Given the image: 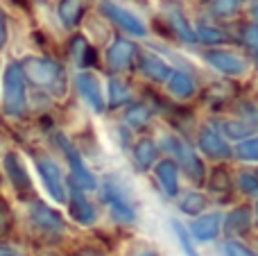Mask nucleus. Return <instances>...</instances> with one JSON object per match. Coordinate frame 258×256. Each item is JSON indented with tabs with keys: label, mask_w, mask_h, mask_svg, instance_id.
Masks as SVG:
<instances>
[{
	"label": "nucleus",
	"mask_w": 258,
	"mask_h": 256,
	"mask_svg": "<svg viewBox=\"0 0 258 256\" xmlns=\"http://www.w3.org/2000/svg\"><path fill=\"white\" fill-rule=\"evenodd\" d=\"M75 256H102V254H98V252H80V254H75Z\"/></svg>",
	"instance_id": "39"
},
{
	"label": "nucleus",
	"mask_w": 258,
	"mask_h": 256,
	"mask_svg": "<svg viewBox=\"0 0 258 256\" xmlns=\"http://www.w3.org/2000/svg\"><path fill=\"white\" fill-rule=\"evenodd\" d=\"M154 157H156V145L154 141L150 139H141L136 145H134V161L141 170H147V168L154 163Z\"/></svg>",
	"instance_id": "23"
},
{
	"label": "nucleus",
	"mask_w": 258,
	"mask_h": 256,
	"mask_svg": "<svg viewBox=\"0 0 258 256\" xmlns=\"http://www.w3.org/2000/svg\"><path fill=\"white\" fill-rule=\"evenodd\" d=\"M132 100V91L122 80H111L109 82V104L111 107H120Z\"/></svg>",
	"instance_id": "24"
},
{
	"label": "nucleus",
	"mask_w": 258,
	"mask_h": 256,
	"mask_svg": "<svg viewBox=\"0 0 258 256\" xmlns=\"http://www.w3.org/2000/svg\"><path fill=\"white\" fill-rule=\"evenodd\" d=\"M200 148L204 154H209L211 159H227L231 154L227 141L213 130V127H204L200 132Z\"/></svg>",
	"instance_id": "14"
},
{
	"label": "nucleus",
	"mask_w": 258,
	"mask_h": 256,
	"mask_svg": "<svg viewBox=\"0 0 258 256\" xmlns=\"http://www.w3.org/2000/svg\"><path fill=\"white\" fill-rule=\"evenodd\" d=\"M36 170H39L41 179H43L48 193L52 195L54 202H66L68 200V190H66V181H63V175L59 170V166L52 161L50 157H34Z\"/></svg>",
	"instance_id": "4"
},
{
	"label": "nucleus",
	"mask_w": 258,
	"mask_h": 256,
	"mask_svg": "<svg viewBox=\"0 0 258 256\" xmlns=\"http://www.w3.org/2000/svg\"><path fill=\"white\" fill-rule=\"evenodd\" d=\"M68 204H71V216L75 218L80 225H93L95 222V209L93 204L86 200L84 190L71 179V188H68Z\"/></svg>",
	"instance_id": "11"
},
{
	"label": "nucleus",
	"mask_w": 258,
	"mask_h": 256,
	"mask_svg": "<svg viewBox=\"0 0 258 256\" xmlns=\"http://www.w3.org/2000/svg\"><path fill=\"white\" fill-rule=\"evenodd\" d=\"M100 9H102L104 16H109L116 25H120L122 30L132 32V34H136V36H145L147 34V27L143 25L141 18H138L136 14H132L129 9L116 5L113 0H100Z\"/></svg>",
	"instance_id": "6"
},
{
	"label": "nucleus",
	"mask_w": 258,
	"mask_h": 256,
	"mask_svg": "<svg viewBox=\"0 0 258 256\" xmlns=\"http://www.w3.org/2000/svg\"><path fill=\"white\" fill-rule=\"evenodd\" d=\"M0 256H18V254H16V249H14V247H9V245L0 243Z\"/></svg>",
	"instance_id": "38"
},
{
	"label": "nucleus",
	"mask_w": 258,
	"mask_h": 256,
	"mask_svg": "<svg viewBox=\"0 0 258 256\" xmlns=\"http://www.w3.org/2000/svg\"><path fill=\"white\" fill-rule=\"evenodd\" d=\"M3 168H5V175H7L9 184L14 186V190H16L21 198L32 195V179H30V175H27L25 166H23L21 157H18L16 152L5 154L3 157Z\"/></svg>",
	"instance_id": "7"
},
{
	"label": "nucleus",
	"mask_w": 258,
	"mask_h": 256,
	"mask_svg": "<svg viewBox=\"0 0 258 256\" xmlns=\"http://www.w3.org/2000/svg\"><path fill=\"white\" fill-rule=\"evenodd\" d=\"M3 104L9 116H23L27 107L25 98V75L21 63H9L3 80Z\"/></svg>",
	"instance_id": "2"
},
{
	"label": "nucleus",
	"mask_w": 258,
	"mask_h": 256,
	"mask_svg": "<svg viewBox=\"0 0 258 256\" xmlns=\"http://www.w3.org/2000/svg\"><path fill=\"white\" fill-rule=\"evenodd\" d=\"M154 170H156V177H159V181H161V186H163L165 193H168L170 198L177 195V188H179V184H177V163L170 161V159H165V161H161Z\"/></svg>",
	"instance_id": "21"
},
{
	"label": "nucleus",
	"mask_w": 258,
	"mask_h": 256,
	"mask_svg": "<svg viewBox=\"0 0 258 256\" xmlns=\"http://www.w3.org/2000/svg\"><path fill=\"white\" fill-rule=\"evenodd\" d=\"M102 198H104V202L111 207V213H113V218H116V220L134 222L136 213H134V207L129 204V200L125 198V193L120 190V186H116L113 181H104Z\"/></svg>",
	"instance_id": "9"
},
{
	"label": "nucleus",
	"mask_w": 258,
	"mask_h": 256,
	"mask_svg": "<svg viewBox=\"0 0 258 256\" xmlns=\"http://www.w3.org/2000/svg\"><path fill=\"white\" fill-rule=\"evenodd\" d=\"M21 68H23V75H25L32 84L41 86V89H48L57 95H61L63 89H66L61 66L50 61V59H25V61L21 63Z\"/></svg>",
	"instance_id": "1"
},
{
	"label": "nucleus",
	"mask_w": 258,
	"mask_h": 256,
	"mask_svg": "<svg viewBox=\"0 0 258 256\" xmlns=\"http://www.w3.org/2000/svg\"><path fill=\"white\" fill-rule=\"evenodd\" d=\"M77 89H80L82 98L95 109V111H104V95H102V86H100V80L93 75V73H80L75 77Z\"/></svg>",
	"instance_id": "12"
},
{
	"label": "nucleus",
	"mask_w": 258,
	"mask_h": 256,
	"mask_svg": "<svg viewBox=\"0 0 258 256\" xmlns=\"http://www.w3.org/2000/svg\"><path fill=\"white\" fill-rule=\"evenodd\" d=\"M5 41H7V23H5V16L0 12V50H3Z\"/></svg>",
	"instance_id": "37"
},
{
	"label": "nucleus",
	"mask_w": 258,
	"mask_h": 256,
	"mask_svg": "<svg viewBox=\"0 0 258 256\" xmlns=\"http://www.w3.org/2000/svg\"><path fill=\"white\" fill-rule=\"evenodd\" d=\"M249 225H251V211L247 207H238L224 220V231L229 236H238V234H245L249 229Z\"/></svg>",
	"instance_id": "20"
},
{
	"label": "nucleus",
	"mask_w": 258,
	"mask_h": 256,
	"mask_svg": "<svg viewBox=\"0 0 258 256\" xmlns=\"http://www.w3.org/2000/svg\"><path fill=\"white\" fill-rule=\"evenodd\" d=\"M240 0H211L209 3V12L218 18H229L238 12Z\"/></svg>",
	"instance_id": "25"
},
{
	"label": "nucleus",
	"mask_w": 258,
	"mask_h": 256,
	"mask_svg": "<svg viewBox=\"0 0 258 256\" xmlns=\"http://www.w3.org/2000/svg\"><path fill=\"white\" fill-rule=\"evenodd\" d=\"M236 154L240 159H245V161H258V136L249 141H242L236 148Z\"/></svg>",
	"instance_id": "29"
},
{
	"label": "nucleus",
	"mask_w": 258,
	"mask_h": 256,
	"mask_svg": "<svg viewBox=\"0 0 258 256\" xmlns=\"http://www.w3.org/2000/svg\"><path fill=\"white\" fill-rule=\"evenodd\" d=\"M251 14H254V16H256V18H258V3H256V5H254V9H251Z\"/></svg>",
	"instance_id": "40"
},
{
	"label": "nucleus",
	"mask_w": 258,
	"mask_h": 256,
	"mask_svg": "<svg viewBox=\"0 0 258 256\" xmlns=\"http://www.w3.org/2000/svg\"><path fill=\"white\" fill-rule=\"evenodd\" d=\"M204 207H206V198L202 193L186 195V198H183V202H181V211L188 213V216H197V213H200Z\"/></svg>",
	"instance_id": "27"
},
{
	"label": "nucleus",
	"mask_w": 258,
	"mask_h": 256,
	"mask_svg": "<svg viewBox=\"0 0 258 256\" xmlns=\"http://www.w3.org/2000/svg\"><path fill=\"white\" fill-rule=\"evenodd\" d=\"M224 252H227V256H256L249 247H245V245L238 243V240H227Z\"/></svg>",
	"instance_id": "35"
},
{
	"label": "nucleus",
	"mask_w": 258,
	"mask_h": 256,
	"mask_svg": "<svg viewBox=\"0 0 258 256\" xmlns=\"http://www.w3.org/2000/svg\"><path fill=\"white\" fill-rule=\"evenodd\" d=\"M209 186L213 190H229V175L224 168H215L213 175H211V181Z\"/></svg>",
	"instance_id": "34"
},
{
	"label": "nucleus",
	"mask_w": 258,
	"mask_h": 256,
	"mask_svg": "<svg viewBox=\"0 0 258 256\" xmlns=\"http://www.w3.org/2000/svg\"><path fill=\"white\" fill-rule=\"evenodd\" d=\"M204 57L211 66L218 68L224 75H242L247 71V59L231 50H209Z\"/></svg>",
	"instance_id": "10"
},
{
	"label": "nucleus",
	"mask_w": 258,
	"mask_h": 256,
	"mask_svg": "<svg viewBox=\"0 0 258 256\" xmlns=\"http://www.w3.org/2000/svg\"><path fill=\"white\" fill-rule=\"evenodd\" d=\"M30 220L41 234L45 236H54V234H61L63 231V220L57 211H52L50 207H45L43 202L34 200L30 204Z\"/></svg>",
	"instance_id": "8"
},
{
	"label": "nucleus",
	"mask_w": 258,
	"mask_h": 256,
	"mask_svg": "<svg viewBox=\"0 0 258 256\" xmlns=\"http://www.w3.org/2000/svg\"><path fill=\"white\" fill-rule=\"evenodd\" d=\"M222 130L227 132V136H231V139H242V136L251 134V132H254V127L247 125L245 120H242V122L229 120V122H222Z\"/></svg>",
	"instance_id": "31"
},
{
	"label": "nucleus",
	"mask_w": 258,
	"mask_h": 256,
	"mask_svg": "<svg viewBox=\"0 0 258 256\" xmlns=\"http://www.w3.org/2000/svg\"><path fill=\"white\" fill-rule=\"evenodd\" d=\"M256 218H258V204H256Z\"/></svg>",
	"instance_id": "42"
},
{
	"label": "nucleus",
	"mask_w": 258,
	"mask_h": 256,
	"mask_svg": "<svg viewBox=\"0 0 258 256\" xmlns=\"http://www.w3.org/2000/svg\"><path fill=\"white\" fill-rule=\"evenodd\" d=\"M168 91L172 98H179V100H186L195 93V80H192L188 73H181V71H172L168 77Z\"/></svg>",
	"instance_id": "17"
},
{
	"label": "nucleus",
	"mask_w": 258,
	"mask_h": 256,
	"mask_svg": "<svg viewBox=\"0 0 258 256\" xmlns=\"http://www.w3.org/2000/svg\"><path fill=\"white\" fill-rule=\"evenodd\" d=\"M220 231V213H209V216L197 218L190 225V231L197 240H213Z\"/></svg>",
	"instance_id": "16"
},
{
	"label": "nucleus",
	"mask_w": 258,
	"mask_h": 256,
	"mask_svg": "<svg viewBox=\"0 0 258 256\" xmlns=\"http://www.w3.org/2000/svg\"><path fill=\"white\" fill-rule=\"evenodd\" d=\"M141 256H156V254H152V252H147V254H141Z\"/></svg>",
	"instance_id": "41"
},
{
	"label": "nucleus",
	"mask_w": 258,
	"mask_h": 256,
	"mask_svg": "<svg viewBox=\"0 0 258 256\" xmlns=\"http://www.w3.org/2000/svg\"><path fill=\"white\" fill-rule=\"evenodd\" d=\"M163 145H165V150L172 152L174 163H181L183 170H186L192 179L195 181L204 179V166H202V161L197 159V154L190 150V145L183 143V141L179 139V136H174V134H165L163 136Z\"/></svg>",
	"instance_id": "3"
},
{
	"label": "nucleus",
	"mask_w": 258,
	"mask_h": 256,
	"mask_svg": "<svg viewBox=\"0 0 258 256\" xmlns=\"http://www.w3.org/2000/svg\"><path fill=\"white\" fill-rule=\"evenodd\" d=\"M168 16H170V27H172V34H177L179 39L190 41V43H197L195 30L190 27V23L186 21V16L181 14V9L177 5H168Z\"/></svg>",
	"instance_id": "19"
},
{
	"label": "nucleus",
	"mask_w": 258,
	"mask_h": 256,
	"mask_svg": "<svg viewBox=\"0 0 258 256\" xmlns=\"http://www.w3.org/2000/svg\"><path fill=\"white\" fill-rule=\"evenodd\" d=\"M172 229L177 231V238H179V243H181V247H183V252H186V256H200V254L195 252V247H192V243H190V234H188V229L181 225V222L174 220L172 222Z\"/></svg>",
	"instance_id": "30"
},
{
	"label": "nucleus",
	"mask_w": 258,
	"mask_h": 256,
	"mask_svg": "<svg viewBox=\"0 0 258 256\" xmlns=\"http://www.w3.org/2000/svg\"><path fill=\"white\" fill-rule=\"evenodd\" d=\"M195 36H197V41H204V43H222V41H224L222 32L213 30V27H209V25H200V27H197Z\"/></svg>",
	"instance_id": "32"
},
{
	"label": "nucleus",
	"mask_w": 258,
	"mask_h": 256,
	"mask_svg": "<svg viewBox=\"0 0 258 256\" xmlns=\"http://www.w3.org/2000/svg\"><path fill=\"white\" fill-rule=\"evenodd\" d=\"M150 116H152V109L147 107V104L138 102V104H132V107H129V111H127V122H129L132 127H143L147 120H150Z\"/></svg>",
	"instance_id": "26"
},
{
	"label": "nucleus",
	"mask_w": 258,
	"mask_h": 256,
	"mask_svg": "<svg viewBox=\"0 0 258 256\" xmlns=\"http://www.w3.org/2000/svg\"><path fill=\"white\" fill-rule=\"evenodd\" d=\"M238 181H240V188L245 190V193H258V175H251V172H240Z\"/></svg>",
	"instance_id": "36"
},
{
	"label": "nucleus",
	"mask_w": 258,
	"mask_h": 256,
	"mask_svg": "<svg viewBox=\"0 0 258 256\" xmlns=\"http://www.w3.org/2000/svg\"><path fill=\"white\" fill-rule=\"evenodd\" d=\"M12 225H14V216H12V209L9 204L0 198V236L9 234L12 231Z\"/></svg>",
	"instance_id": "33"
},
{
	"label": "nucleus",
	"mask_w": 258,
	"mask_h": 256,
	"mask_svg": "<svg viewBox=\"0 0 258 256\" xmlns=\"http://www.w3.org/2000/svg\"><path fill=\"white\" fill-rule=\"evenodd\" d=\"M71 52H73L75 61L80 63L82 68L93 66V63L98 61V54H95V48H93V45L86 43V39H82V36H75V39L71 41Z\"/></svg>",
	"instance_id": "22"
},
{
	"label": "nucleus",
	"mask_w": 258,
	"mask_h": 256,
	"mask_svg": "<svg viewBox=\"0 0 258 256\" xmlns=\"http://www.w3.org/2000/svg\"><path fill=\"white\" fill-rule=\"evenodd\" d=\"M57 143H59V148L66 152V159H68V163H71V170H73L71 179L75 181L80 188H89V190L95 188V186H98V179H95L93 172L84 166V161H82V157H80L75 145H73L63 134H57Z\"/></svg>",
	"instance_id": "5"
},
{
	"label": "nucleus",
	"mask_w": 258,
	"mask_h": 256,
	"mask_svg": "<svg viewBox=\"0 0 258 256\" xmlns=\"http://www.w3.org/2000/svg\"><path fill=\"white\" fill-rule=\"evenodd\" d=\"M86 7H89V0H61L59 3V18L66 27H75L80 25Z\"/></svg>",
	"instance_id": "18"
},
{
	"label": "nucleus",
	"mask_w": 258,
	"mask_h": 256,
	"mask_svg": "<svg viewBox=\"0 0 258 256\" xmlns=\"http://www.w3.org/2000/svg\"><path fill=\"white\" fill-rule=\"evenodd\" d=\"M242 41H245L247 50H249L251 57H254L258 63V25L256 23H251V25H247L245 30H242Z\"/></svg>",
	"instance_id": "28"
},
{
	"label": "nucleus",
	"mask_w": 258,
	"mask_h": 256,
	"mask_svg": "<svg viewBox=\"0 0 258 256\" xmlns=\"http://www.w3.org/2000/svg\"><path fill=\"white\" fill-rule=\"evenodd\" d=\"M136 45L129 43L127 39H116L111 43V48L107 50V63L111 71H125L132 63V59L136 57Z\"/></svg>",
	"instance_id": "13"
},
{
	"label": "nucleus",
	"mask_w": 258,
	"mask_h": 256,
	"mask_svg": "<svg viewBox=\"0 0 258 256\" xmlns=\"http://www.w3.org/2000/svg\"><path fill=\"white\" fill-rule=\"evenodd\" d=\"M136 57H138V68H141V73L154 82H165L170 77V73H172L163 59L154 57V54H150V52H136Z\"/></svg>",
	"instance_id": "15"
}]
</instances>
